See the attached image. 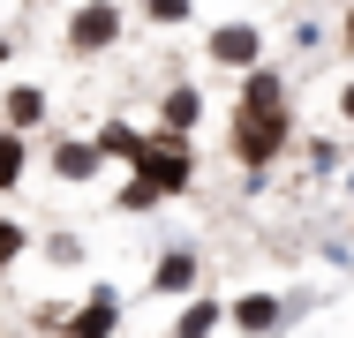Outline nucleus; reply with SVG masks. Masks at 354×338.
Returning <instances> with one entry per match:
<instances>
[{
    "label": "nucleus",
    "mask_w": 354,
    "mask_h": 338,
    "mask_svg": "<svg viewBox=\"0 0 354 338\" xmlns=\"http://www.w3.org/2000/svg\"><path fill=\"white\" fill-rule=\"evenodd\" d=\"M226 150L234 166L249 173V188L294 150V83H286L272 61H257L234 90V121H226Z\"/></svg>",
    "instance_id": "1"
},
{
    "label": "nucleus",
    "mask_w": 354,
    "mask_h": 338,
    "mask_svg": "<svg viewBox=\"0 0 354 338\" xmlns=\"http://www.w3.org/2000/svg\"><path fill=\"white\" fill-rule=\"evenodd\" d=\"M129 173H143L151 188L166 203L196 196V135H166V128H143L136 158H129Z\"/></svg>",
    "instance_id": "2"
},
{
    "label": "nucleus",
    "mask_w": 354,
    "mask_h": 338,
    "mask_svg": "<svg viewBox=\"0 0 354 338\" xmlns=\"http://www.w3.org/2000/svg\"><path fill=\"white\" fill-rule=\"evenodd\" d=\"M121 30H129V8L121 0H75V15H68V53L75 61H98V53H113L121 46Z\"/></svg>",
    "instance_id": "3"
},
{
    "label": "nucleus",
    "mask_w": 354,
    "mask_h": 338,
    "mask_svg": "<svg viewBox=\"0 0 354 338\" xmlns=\"http://www.w3.org/2000/svg\"><path fill=\"white\" fill-rule=\"evenodd\" d=\"M121 316H129V301H121V286H91L83 301H75L68 316H61V338H121Z\"/></svg>",
    "instance_id": "4"
},
{
    "label": "nucleus",
    "mask_w": 354,
    "mask_h": 338,
    "mask_svg": "<svg viewBox=\"0 0 354 338\" xmlns=\"http://www.w3.org/2000/svg\"><path fill=\"white\" fill-rule=\"evenodd\" d=\"M143 293H158V301H189V293H204V256H196L189 241L158 248V264H151V278H143Z\"/></svg>",
    "instance_id": "5"
},
{
    "label": "nucleus",
    "mask_w": 354,
    "mask_h": 338,
    "mask_svg": "<svg viewBox=\"0 0 354 338\" xmlns=\"http://www.w3.org/2000/svg\"><path fill=\"white\" fill-rule=\"evenodd\" d=\"M286 316H294V301H286L279 286H249V293H234V301H226V324H234L241 338H272Z\"/></svg>",
    "instance_id": "6"
},
{
    "label": "nucleus",
    "mask_w": 354,
    "mask_h": 338,
    "mask_svg": "<svg viewBox=\"0 0 354 338\" xmlns=\"http://www.w3.org/2000/svg\"><path fill=\"white\" fill-rule=\"evenodd\" d=\"M204 53H212L218 68H234V75H249V68L264 61V30H257L249 15H234V23H212V30H204Z\"/></svg>",
    "instance_id": "7"
},
{
    "label": "nucleus",
    "mask_w": 354,
    "mask_h": 338,
    "mask_svg": "<svg viewBox=\"0 0 354 338\" xmlns=\"http://www.w3.org/2000/svg\"><path fill=\"white\" fill-rule=\"evenodd\" d=\"M46 173H53L61 188H91V181L106 173V158H98V143H91V135H53V150H46Z\"/></svg>",
    "instance_id": "8"
},
{
    "label": "nucleus",
    "mask_w": 354,
    "mask_h": 338,
    "mask_svg": "<svg viewBox=\"0 0 354 338\" xmlns=\"http://www.w3.org/2000/svg\"><path fill=\"white\" fill-rule=\"evenodd\" d=\"M46 113H53L46 83H8V90H0V128L30 135V128H46Z\"/></svg>",
    "instance_id": "9"
},
{
    "label": "nucleus",
    "mask_w": 354,
    "mask_h": 338,
    "mask_svg": "<svg viewBox=\"0 0 354 338\" xmlns=\"http://www.w3.org/2000/svg\"><path fill=\"white\" fill-rule=\"evenodd\" d=\"M158 128L166 135H196L204 128V90H196V83H166V90H158Z\"/></svg>",
    "instance_id": "10"
},
{
    "label": "nucleus",
    "mask_w": 354,
    "mask_h": 338,
    "mask_svg": "<svg viewBox=\"0 0 354 338\" xmlns=\"http://www.w3.org/2000/svg\"><path fill=\"white\" fill-rule=\"evenodd\" d=\"M218 324H226V301L218 293H189L181 316H174V338H218Z\"/></svg>",
    "instance_id": "11"
},
{
    "label": "nucleus",
    "mask_w": 354,
    "mask_h": 338,
    "mask_svg": "<svg viewBox=\"0 0 354 338\" xmlns=\"http://www.w3.org/2000/svg\"><path fill=\"white\" fill-rule=\"evenodd\" d=\"M91 143H98V158H106V166H129V158H136V143H143V128L113 113V121H98V128H91Z\"/></svg>",
    "instance_id": "12"
},
{
    "label": "nucleus",
    "mask_w": 354,
    "mask_h": 338,
    "mask_svg": "<svg viewBox=\"0 0 354 338\" xmlns=\"http://www.w3.org/2000/svg\"><path fill=\"white\" fill-rule=\"evenodd\" d=\"M23 181H30V135L0 128V196H15Z\"/></svg>",
    "instance_id": "13"
},
{
    "label": "nucleus",
    "mask_w": 354,
    "mask_h": 338,
    "mask_svg": "<svg viewBox=\"0 0 354 338\" xmlns=\"http://www.w3.org/2000/svg\"><path fill=\"white\" fill-rule=\"evenodd\" d=\"M30 248H38V233H30V226H23L15 210H0V278H8V270L23 264Z\"/></svg>",
    "instance_id": "14"
},
{
    "label": "nucleus",
    "mask_w": 354,
    "mask_h": 338,
    "mask_svg": "<svg viewBox=\"0 0 354 338\" xmlns=\"http://www.w3.org/2000/svg\"><path fill=\"white\" fill-rule=\"evenodd\" d=\"M158 203H166V196H158L143 173H129V181L113 188V210H121V218H143V210H158Z\"/></svg>",
    "instance_id": "15"
},
{
    "label": "nucleus",
    "mask_w": 354,
    "mask_h": 338,
    "mask_svg": "<svg viewBox=\"0 0 354 338\" xmlns=\"http://www.w3.org/2000/svg\"><path fill=\"white\" fill-rule=\"evenodd\" d=\"M143 23L151 30H181V23H196V0H143Z\"/></svg>",
    "instance_id": "16"
},
{
    "label": "nucleus",
    "mask_w": 354,
    "mask_h": 338,
    "mask_svg": "<svg viewBox=\"0 0 354 338\" xmlns=\"http://www.w3.org/2000/svg\"><path fill=\"white\" fill-rule=\"evenodd\" d=\"M38 248H46V264H53V270H75V264H83V233H46Z\"/></svg>",
    "instance_id": "17"
},
{
    "label": "nucleus",
    "mask_w": 354,
    "mask_h": 338,
    "mask_svg": "<svg viewBox=\"0 0 354 338\" xmlns=\"http://www.w3.org/2000/svg\"><path fill=\"white\" fill-rule=\"evenodd\" d=\"M301 158H309V166H317V173H339V166H347V158H339V143H332V135H309V143H301Z\"/></svg>",
    "instance_id": "18"
},
{
    "label": "nucleus",
    "mask_w": 354,
    "mask_h": 338,
    "mask_svg": "<svg viewBox=\"0 0 354 338\" xmlns=\"http://www.w3.org/2000/svg\"><path fill=\"white\" fill-rule=\"evenodd\" d=\"M339 53L354 61V0H347V15H339Z\"/></svg>",
    "instance_id": "19"
},
{
    "label": "nucleus",
    "mask_w": 354,
    "mask_h": 338,
    "mask_svg": "<svg viewBox=\"0 0 354 338\" xmlns=\"http://www.w3.org/2000/svg\"><path fill=\"white\" fill-rule=\"evenodd\" d=\"M339 128H354V83H339Z\"/></svg>",
    "instance_id": "20"
},
{
    "label": "nucleus",
    "mask_w": 354,
    "mask_h": 338,
    "mask_svg": "<svg viewBox=\"0 0 354 338\" xmlns=\"http://www.w3.org/2000/svg\"><path fill=\"white\" fill-rule=\"evenodd\" d=\"M8 61H15V38H0V75H8Z\"/></svg>",
    "instance_id": "21"
}]
</instances>
